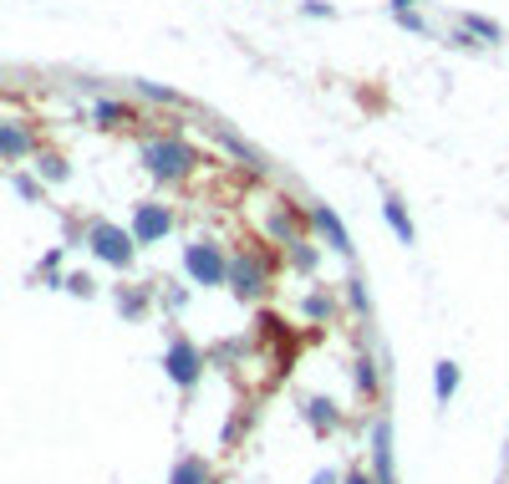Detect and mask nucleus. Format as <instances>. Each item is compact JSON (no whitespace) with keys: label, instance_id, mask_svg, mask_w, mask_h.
Returning <instances> with one entry per match:
<instances>
[{"label":"nucleus","instance_id":"1","mask_svg":"<svg viewBox=\"0 0 509 484\" xmlns=\"http://www.w3.org/2000/svg\"><path fill=\"white\" fill-rule=\"evenodd\" d=\"M87 240H92V255H97V261L118 265V270H127V265H133V250H138L133 230H118V224L97 220L92 230H87Z\"/></svg>","mask_w":509,"mask_h":484},{"label":"nucleus","instance_id":"2","mask_svg":"<svg viewBox=\"0 0 509 484\" xmlns=\"http://www.w3.org/2000/svg\"><path fill=\"white\" fill-rule=\"evenodd\" d=\"M143 163H148L153 179H183V174L194 168V153H189L179 138H158V143L143 148Z\"/></svg>","mask_w":509,"mask_h":484},{"label":"nucleus","instance_id":"3","mask_svg":"<svg viewBox=\"0 0 509 484\" xmlns=\"http://www.w3.org/2000/svg\"><path fill=\"white\" fill-rule=\"evenodd\" d=\"M183 265H189V276H194L199 285H224V281H229L224 250H220V245H209V240L189 245V250H183Z\"/></svg>","mask_w":509,"mask_h":484},{"label":"nucleus","instance_id":"4","mask_svg":"<svg viewBox=\"0 0 509 484\" xmlns=\"http://www.w3.org/2000/svg\"><path fill=\"white\" fill-rule=\"evenodd\" d=\"M168 230H174V209H168V204L148 199V204L133 209V240H138V245H158Z\"/></svg>","mask_w":509,"mask_h":484},{"label":"nucleus","instance_id":"5","mask_svg":"<svg viewBox=\"0 0 509 484\" xmlns=\"http://www.w3.org/2000/svg\"><path fill=\"white\" fill-rule=\"evenodd\" d=\"M199 367H204V357L194 352V342H183V337H179V342L168 347V378H174V383L189 387L194 378H199Z\"/></svg>","mask_w":509,"mask_h":484},{"label":"nucleus","instance_id":"6","mask_svg":"<svg viewBox=\"0 0 509 484\" xmlns=\"http://www.w3.org/2000/svg\"><path fill=\"white\" fill-rule=\"evenodd\" d=\"M31 148H36V138H31L20 122H0V159H5V163H11V159H26Z\"/></svg>","mask_w":509,"mask_h":484},{"label":"nucleus","instance_id":"7","mask_svg":"<svg viewBox=\"0 0 509 484\" xmlns=\"http://www.w3.org/2000/svg\"><path fill=\"white\" fill-rule=\"evenodd\" d=\"M229 281H235V291H240V296H250V291H260V265L250 261V255H240V261L229 265Z\"/></svg>","mask_w":509,"mask_h":484},{"label":"nucleus","instance_id":"8","mask_svg":"<svg viewBox=\"0 0 509 484\" xmlns=\"http://www.w3.org/2000/svg\"><path fill=\"white\" fill-rule=\"evenodd\" d=\"M92 113H97L102 128H122V122H133V107H122V102H97Z\"/></svg>","mask_w":509,"mask_h":484},{"label":"nucleus","instance_id":"9","mask_svg":"<svg viewBox=\"0 0 509 484\" xmlns=\"http://www.w3.org/2000/svg\"><path fill=\"white\" fill-rule=\"evenodd\" d=\"M168 484H209V469H204V459H179Z\"/></svg>","mask_w":509,"mask_h":484},{"label":"nucleus","instance_id":"10","mask_svg":"<svg viewBox=\"0 0 509 484\" xmlns=\"http://www.w3.org/2000/svg\"><path fill=\"white\" fill-rule=\"evenodd\" d=\"M387 220H392V230L403 235V240H413V224H407V209L397 199H387Z\"/></svg>","mask_w":509,"mask_h":484},{"label":"nucleus","instance_id":"11","mask_svg":"<svg viewBox=\"0 0 509 484\" xmlns=\"http://www.w3.org/2000/svg\"><path fill=\"white\" fill-rule=\"evenodd\" d=\"M316 224H321L326 235H331V240H336V250H346V230L336 220H331V209H316Z\"/></svg>","mask_w":509,"mask_h":484},{"label":"nucleus","instance_id":"12","mask_svg":"<svg viewBox=\"0 0 509 484\" xmlns=\"http://www.w3.org/2000/svg\"><path fill=\"white\" fill-rule=\"evenodd\" d=\"M453 383H459V367L438 363V398H448V393H453Z\"/></svg>","mask_w":509,"mask_h":484},{"label":"nucleus","instance_id":"13","mask_svg":"<svg viewBox=\"0 0 509 484\" xmlns=\"http://www.w3.org/2000/svg\"><path fill=\"white\" fill-rule=\"evenodd\" d=\"M468 31H479V36H489V41H499L505 31L494 26V20H484V16H468Z\"/></svg>","mask_w":509,"mask_h":484},{"label":"nucleus","instance_id":"14","mask_svg":"<svg viewBox=\"0 0 509 484\" xmlns=\"http://www.w3.org/2000/svg\"><path fill=\"white\" fill-rule=\"evenodd\" d=\"M41 174H46V179H66V163H61V159H41Z\"/></svg>","mask_w":509,"mask_h":484},{"label":"nucleus","instance_id":"15","mask_svg":"<svg viewBox=\"0 0 509 484\" xmlns=\"http://www.w3.org/2000/svg\"><path fill=\"white\" fill-rule=\"evenodd\" d=\"M143 98H153V102H179L168 87H153V82H143Z\"/></svg>","mask_w":509,"mask_h":484},{"label":"nucleus","instance_id":"16","mask_svg":"<svg viewBox=\"0 0 509 484\" xmlns=\"http://www.w3.org/2000/svg\"><path fill=\"white\" fill-rule=\"evenodd\" d=\"M397 20H403L407 31H418V36H423L428 26H423V16H413V11H397Z\"/></svg>","mask_w":509,"mask_h":484},{"label":"nucleus","instance_id":"17","mask_svg":"<svg viewBox=\"0 0 509 484\" xmlns=\"http://www.w3.org/2000/svg\"><path fill=\"white\" fill-rule=\"evenodd\" d=\"M311 418L326 428V424H331V408H326V403H311Z\"/></svg>","mask_w":509,"mask_h":484},{"label":"nucleus","instance_id":"18","mask_svg":"<svg viewBox=\"0 0 509 484\" xmlns=\"http://www.w3.org/2000/svg\"><path fill=\"white\" fill-rule=\"evenodd\" d=\"M346 484H372V480H366V474H351V480H346Z\"/></svg>","mask_w":509,"mask_h":484},{"label":"nucleus","instance_id":"19","mask_svg":"<svg viewBox=\"0 0 509 484\" xmlns=\"http://www.w3.org/2000/svg\"><path fill=\"white\" fill-rule=\"evenodd\" d=\"M392 5H397V11H407V5H413V0H392Z\"/></svg>","mask_w":509,"mask_h":484}]
</instances>
